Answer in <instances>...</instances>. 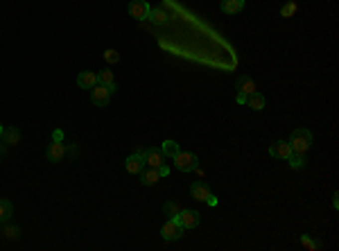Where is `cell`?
<instances>
[{
	"label": "cell",
	"mask_w": 339,
	"mask_h": 251,
	"mask_svg": "<svg viewBox=\"0 0 339 251\" xmlns=\"http://www.w3.org/2000/svg\"><path fill=\"white\" fill-rule=\"evenodd\" d=\"M174 165H177V170H181V172H192V170L199 167V158L192 152H179L177 156H174Z\"/></svg>",
	"instance_id": "cell-2"
},
{
	"label": "cell",
	"mask_w": 339,
	"mask_h": 251,
	"mask_svg": "<svg viewBox=\"0 0 339 251\" xmlns=\"http://www.w3.org/2000/svg\"><path fill=\"white\" fill-rule=\"evenodd\" d=\"M287 161H290V165L294 167V170H301V167L305 165V154H299V152H292L290 156H287Z\"/></svg>",
	"instance_id": "cell-21"
},
{
	"label": "cell",
	"mask_w": 339,
	"mask_h": 251,
	"mask_svg": "<svg viewBox=\"0 0 339 251\" xmlns=\"http://www.w3.org/2000/svg\"><path fill=\"white\" fill-rule=\"evenodd\" d=\"M246 102V95L244 93H237V104H244Z\"/></svg>",
	"instance_id": "cell-29"
},
{
	"label": "cell",
	"mask_w": 339,
	"mask_h": 251,
	"mask_svg": "<svg viewBox=\"0 0 339 251\" xmlns=\"http://www.w3.org/2000/svg\"><path fill=\"white\" fill-rule=\"evenodd\" d=\"M91 100H93L95 107H109V102H111V93H109L107 86L95 84L93 89H91Z\"/></svg>",
	"instance_id": "cell-5"
},
{
	"label": "cell",
	"mask_w": 339,
	"mask_h": 251,
	"mask_svg": "<svg viewBox=\"0 0 339 251\" xmlns=\"http://www.w3.org/2000/svg\"><path fill=\"white\" fill-rule=\"evenodd\" d=\"M163 211H165L170 217H177L179 213H181V208H179L174 202H165V204H163Z\"/></svg>",
	"instance_id": "cell-24"
},
{
	"label": "cell",
	"mask_w": 339,
	"mask_h": 251,
	"mask_svg": "<svg viewBox=\"0 0 339 251\" xmlns=\"http://www.w3.org/2000/svg\"><path fill=\"white\" fill-rule=\"evenodd\" d=\"M98 84H102V86H107L109 89V93H115V89H118V86H115V82H113V73L109 68H104V70H100L98 73Z\"/></svg>",
	"instance_id": "cell-14"
},
{
	"label": "cell",
	"mask_w": 339,
	"mask_h": 251,
	"mask_svg": "<svg viewBox=\"0 0 339 251\" xmlns=\"http://www.w3.org/2000/svg\"><path fill=\"white\" fill-rule=\"evenodd\" d=\"M2 140H5L7 145H18V140H20V131H18V127H7V129H2Z\"/></svg>",
	"instance_id": "cell-18"
},
{
	"label": "cell",
	"mask_w": 339,
	"mask_h": 251,
	"mask_svg": "<svg viewBox=\"0 0 339 251\" xmlns=\"http://www.w3.org/2000/svg\"><path fill=\"white\" fill-rule=\"evenodd\" d=\"M190 195H192V199H197V202H206V199L211 197V190H208L206 183L195 181L190 186Z\"/></svg>",
	"instance_id": "cell-11"
},
{
	"label": "cell",
	"mask_w": 339,
	"mask_h": 251,
	"mask_svg": "<svg viewBox=\"0 0 339 251\" xmlns=\"http://www.w3.org/2000/svg\"><path fill=\"white\" fill-rule=\"evenodd\" d=\"M124 167H127L129 174H140L145 170V158H143V152H136L131 156H127L124 161Z\"/></svg>",
	"instance_id": "cell-8"
},
{
	"label": "cell",
	"mask_w": 339,
	"mask_h": 251,
	"mask_svg": "<svg viewBox=\"0 0 339 251\" xmlns=\"http://www.w3.org/2000/svg\"><path fill=\"white\" fill-rule=\"evenodd\" d=\"M98 84V75L95 73H91V70H84V73H79L77 75V86L79 89H86V91H91Z\"/></svg>",
	"instance_id": "cell-12"
},
{
	"label": "cell",
	"mask_w": 339,
	"mask_h": 251,
	"mask_svg": "<svg viewBox=\"0 0 339 251\" xmlns=\"http://www.w3.org/2000/svg\"><path fill=\"white\" fill-rule=\"evenodd\" d=\"M290 147H292V152L308 154V149L312 147V133H310L308 129H294L290 136Z\"/></svg>",
	"instance_id": "cell-1"
},
{
	"label": "cell",
	"mask_w": 339,
	"mask_h": 251,
	"mask_svg": "<svg viewBox=\"0 0 339 251\" xmlns=\"http://www.w3.org/2000/svg\"><path fill=\"white\" fill-rule=\"evenodd\" d=\"M294 9H296L294 5H287V7H283V16H292V14H294Z\"/></svg>",
	"instance_id": "cell-27"
},
{
	"label": "cell",
	"mask_w": 339,
	"mask_h": 251,
	"mask_svg": "<svg viewBox=\"0 0 339 251\" xmlns=\"http://www.w3.org/2000/svg\"><path fill=\"white\" fill-rule=\"evenodd\" d=\"M149 18H152L156 25H165L167 23V14L163 11V7H152V9H149Z\"/></svg>",
	"instance_id": "cell-20"
},
{
	"label": "cell",
	"mask_w": 339,
	"mask_h": 251,
	"mask_svg": "<svg viewBox=\"0 0 339 251\" xmlns=\"http://www.w3.org/2000/svg\"><path fill=\"white\" fill-rule=\"evenodd\" d=\"M246 107L249 109H253V111H262L265 109V104H267V100H265V95H260L258 91H253L251 95H246Z\"/></svg>",
	"instance_id": "cell-15"
},
{
	"label": "cell",
	"mask_w": 339,
	"mask_h": 251,
	"mask_svg": "<svg viewBox=\"0 0 339 251\" xmlns=\"http://www.w3.org/2000/svg\"><path fill=\"white\" fill-rule=\"evenodd\" d=\"M140 177V183L143 186H156L161 181V174H158V167H149V170H143V172L138 174Z\"/></svg>",
	"instance_id": "cell-13"
},
{
	"label": "cell",
	"mask_w": 339,
	"mask_h": 251,
	"mask_svg": "<svg viewBox=\"0 0 339 251\" xmlns=\"http://www.w3.org/2000/svg\"><path fill=\"white\" fill-rule=\"evenodd\" d=\"M64 156H66V145L61 143V140H52V143L48 145V149H45V158H48L50 163H59Z\"/></svg>",
	"instance_id": "cell-7"
},
{
	"label": "cell",
	"mask_w": 339,
	"mask_h": 251,
	"mask_svg": "<svg viewBox=\"0 0 339 251\" xmlns=\"http://www.w3.org/2000/svg\"><path fill=\"white\" fill-rule=\"evenodd\" d=\"M161 236H163V240H167V242H174V240H179V238L183 236V227L179 224L174 217H170V220L165 222L161 227Z\"/></svg>",
	"instance_id": "cell-3"
},
{
	"label": "cell",
	"mask_w": 339,
	"mask_h": 251,
	"mask_svg": "<svg viewBox=\"0 0 339 251\" xmlns=\"http://www.w3.org/2000/svg\"><path fill=\"white\" fill-rule=\"evenodd\" d=\"M11 213H14V206L9 199H0V222H9Z\"/></svg>",
	"instance_id": "cell-19"
},
{
	"label": "cell",
	"mask_w": 339,
	"mask_h": 251,
	"mask_svg": "<svg viewBox=\"0 0 339 251\" xmlns=\"http://www.w3.org/2000/svg\"><path fill=\"white\" fill-rule=\"evenodd\" d=\"M149 9H152V7L147 5V0H131V2H129V7H127L129 16H131V18H136V20L149 18Z\"/></svg>",
	"instance_id": "cell-4"
},
{
	"label": "cell",
	"mask_w": 339,
	"mask_h": 251,
	"mask_svg": "<svg viewBox=\"0 0 339 251\" xmlns=\"http://www.w3.org/2000/svg\"><path fill=\"white\" fill-rule=\"evenodd\" d=\"M206 204H211V206H215V204H217V197H213V195H211V197L206 199Z\"/></svg>",
	"instance_id": "cell-30"
},
{
	"label": "cell",
	"mask_w": 339,
	"mask_h": 251,
	"mask_svg": "<svg viewBox=\"0 0 339 251\" xmlns=\"http://www.w3.org/2000/svg\"><path fill=\"white\" fill-rule=\"evenodd\" d=\"M174 220H177L183 229H195V227H199V213L190 211V208H186V211L181 208V213H179Z\"/></svg>",
	"instance_id": "cell-6"
},
{
	"label": "cell",
	"mask_w": 339,
	"mask_h": 251,
	"mask_svg": "<svg viewBox=\"0 0 339 251\" xmlns=\"http://www.w3.org/2000/svg\"><path fill=\"white\" fill-rule=\"evenodd\" d=\"M161 149H163V154H165V156H170V158H174L179 152H181V149H179V145L174 143V140H165Z\"/></svg>",
	"instance_id": "cell-22"
},
{
	"label": "cell",
	"mask_w": 339,
	"mask_h": 251,
	"mask_svg": "<svg viewBox=\"0 0 339 251\" xmlns=\"http://www.w3.org/2000/svg\"><path fill=\"white\" fill-rule=\"evenodd\" d=\"M158 174H161V177H167V174H170V167H167L165 163H163V165L158 167Z\"/></svg>",
	"instance_id": "cell-28"
},
{
	"label": "cell",
	"mask_w": 339,
	"mask_h": 251,
	"mask_svg": "<svg viewBox=\"0 0 339 251\" xmlns=\"http://www.w3.org/2000/svg\"><path fill=\"white\" fill-rule=\"evenodd\" d=\"M143 158H145V163H147L149 167H161L165 154H163V149H158V147H147L143 152Z\"/></svg>",
	"instance_id": "cell-9"
},
{
	"label": "cell",
	"mask_w": 339,
	"mask_h": 251,
	"mask_svg": "<svg viewBox=\"0 0 339 251\" xmlns=\"http://www.w3.org/2000/svg\"><path fill=\"white\" fill-rule=\"evenodd\" d=\"M5 233H7V238H11V240H14V238H18V229H16V227H7Z\"/></svg>",
	"instance_id": "cell-26"
},
{
	"label": "cell",
	"mask_w": 339,
	"mask_h": 251,
	"mask_svg": "<svg viewBox=\"0 0 339 251\" xmlns=\"http://www.w3.org/2000/svg\"><path fill=\"white\" fill-rule=\"evenodd\" d=\"M244 9V0H222V11L224 14H240Z\"/></svg>",
	"instance_id": "cell-16"
},
{
	"label": "cell",
	"mask_w": 339,
	"mask_h": 251,
	"mask_svg": "<svg viewBox=\"0 0 339 251\" xmlns=\"http://www.w3.org/2000/svg\"><path fill=\"white\" fill-rule=\"evenodd\" d=\"M290 154H292V147H290L287 140H276V143L269 147V156H274V158H283V161H287Z\"/></svg>",
	"instance_id": "cell-10"
},
{
	"label": "cell",
	"mask_w": 339,
	"mask_h": 251,
	"mask_svg": "<svg viewBox=\"0 0 339 251\" xmlns=\"http://www.w3.org/2000/svg\"><path fill=\"white\" fill-rule=\"evenodd\" d=\"M253 91H256V84H253V79L246 77V75H240V77H237V93L251 95Z\"/></svg>",
	"instance_id": "cell-17"
},
{
	"label": "cell",
	"mask_w": 339,
	"mask_h": 251,
	"mask_svg": "<svg viewBox=\"0 0 339 251\" xmlns=\"http://www.w3.org/2000/svg\"><path fill=\"white\" fill-rule=\"evenodd\" d=\"M301 242H303V245L308 247V249H321V245H319V242H312L308 236H303V240H301Z\"/></svg>",
	"instance_id": "cell-25"
},
{
	"label": "cell",
	"mask_w": 339,
	"mask_h": 251,
	"mask_svg": "<svg viewBox=\"0 0 339 251\" xmlns=\"http://www.w3.org/2000/svg\"><path fill=\"white\" fill-rule=\"evenodd\" d=\"M104 59H107V64H118L120 61V52L118 50H104Z\"/></svg>",
	"instance_id": "cell-23"
},
{
	"label": "cell",
	"mask_w": 339,
	"mask_h": 251,
	"mask_svg": "<svg viewBox=\"0 0 339 251\" xmlns=\"http://www.w3.org/2000/svg\"><path fill=\"white\" fill-rule=\"evenodd\" d=\"M2 129H5V127H2V123H0V136H2Z\"/></svg>",
	"instance_id": "cell-31"
}]
</instances>
